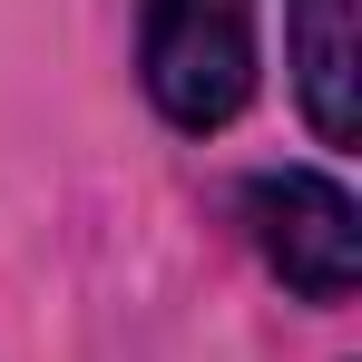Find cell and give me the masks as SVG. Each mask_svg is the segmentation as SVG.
<instances>
[{
	"label": "cell",
	"mask_w": 362,
	"mask_h": 362,
	"mask_svg": "<svg viewBox=\"0 0 362 362\" xmlns=\"http://www.w3.org/2000/svg\"><path fill=\"white\" fill-rule=\"evenodd\" d=\"M137 69L157 118L206 137L255 98V0H147L137 20Z\"/></svg>",
	"instance_id": "1"
},
{
	"label": "cell",
	"mask_w": 362,
	"mask_h": 362,
	"mask_svg": "<svg viewBox=\"0 0 362 362\" xmlns=\"http://www.w3.org/2000/svg\"><path fill=\"white\" fill-rule=\"evenodd\" d=\"M245 226H255L264 264L303 303H353V284H362V216H353V196L333 177H313V167L255 177L245 186Z\"/></svg>",
	"instance_id": "2"
},
{
	"label": "cell",
	"mask_w": 362,
	"mask_h": 362,
	"mask_svg": "<svg viewBox=\"0 0 362 362\" xmlns=\"http://www.w3.org/2000/svg\"><path fill=\"white\" fill-rule=\"evenodd\" d=\"M284 49H294V88H303V118L323 147H353L362 127V49H353V0H294L284 10Z\"/></svg>",
	"instance_id": "3"
}]
</instances>
